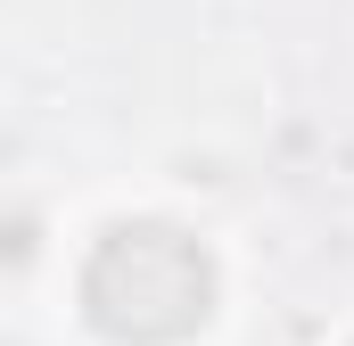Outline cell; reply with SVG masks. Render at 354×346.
Instances as JSON below:
<instances>
[{"label": "cell", "instance_id": "cell-1", "mask_svg": "<svg viewBox=\"0 0 354 346\" xmlns=\"http://www.w3.org/2000/svg\"><path fill=\"white\" fill-rule=\"evenodd\" d=\"M83 313L115 346H174L214 313V256L181 223H107L83 264Z\"/></svg>", "mask_w": 354, "mask_h": 346}]
</instances>
